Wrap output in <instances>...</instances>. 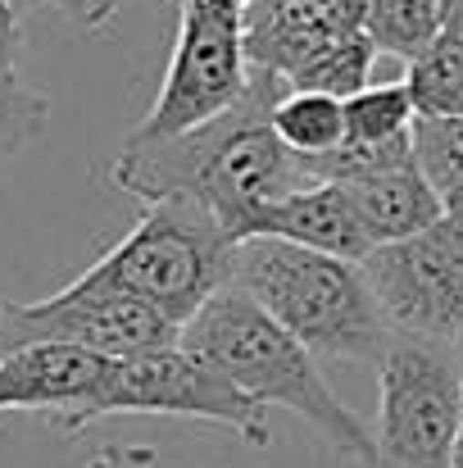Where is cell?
I'll use <instances>...</instances> for the list:
<instances>
[{"mask_svg": "<svg viewBox=\"0 0 463 468\" xmlns=\"http://www.w3.org/2000/svg\"><path fill=\"white\" fill-rule=\"evenodd\" d=\"M455 468H463V423H459V441H455Z\"/></svg>", "mask_w": 463, "mask_h": 468, "instance_id": "cell-26", "label": "cell"}, {"mask_svg": "<svg viewBox=\"0 0 463 468\" xmlns=\"http://www.w3.org/2000/svg\"><path fill=\"white\" fill-rule=\"evenodd\" d=\"M114 414L200 419V423L232 428L250 451H264L268 446V410L259 400H250L214 359H205L200 350H191L182 341L154 346V350L128 355V359H114L105 387L68 423H59V428L68 437H78L87 423L114 419Z\"/></svg>", "mask_w": 463, "mask_h": 468, "instance_id": "cell-5", "label": "cell"}, {"mask_svg": "<svg viewBox=\"0 0 463 468\" xmlns=\"http://www.w3.org/2000/svg\"><path fill=\"white\" fill-rule=\"evenodd\" d=\"M373 59H377V46H373L368 32L359 27V32H345V37L327 41L313 59H305V64L287 78V87H296V91H327V96H336V101H350V96H359L363 87H373V82H368V78H373Z\"/></svg>", "mask_w": 463, "mask_h": 468, "instance_id": "cell-16", "label": "cell"}, {"mask_svg": "<svg viewBox=\"0 0 463 468\" xmlns=\"http://www.w3.org/2000/svg\"><path fill=\"white\" fill-rule=\"evenodd\" d=\"M255 237H282V241L327 250L341 260H363L373 250V241L354 214V200L341 182H305V186L287 191L282 200H273L259 214Z\"/></svg>", "mask_w": 463, "mask_h": 468, "instance_id": "cell-12", "label": "cell"}, {"mask_svg": "<svg viewBox=\"0 0 463 468\" xmlns=\"http://www.w3.org/2000/svg\"><path fill=\"white\" fill-rule=\"evenodd\" d=\"M354 200V214L368 232L373 246L382 241H400V237H414L423 228H432L446 205L437 196V186L427 182V173L414 164H395V168H382V173H368L359 182H341Z\"/></svg>", "mask_w": 463, "mask_h": 468, "instance_id": "cell-13", "label": "cell"}, {"mask_svg": "<svg viewBox=\"0 0 463 468\" xmlns=\"http://www.w3.org/2000/svg\"><path fill=\"white\" fill-rule=\"evenodd\" d=\"M455 359H459V382H463V332H459V341H455Z\"/></svg>", "mask_w": 463, "mask_h": 468, "instance_id": "cell-27", "label": "cell"}, {"mask_svg": "<svg viewBox=\"0 0 463 468\" xmlns=\"http://www.w3.org/2000/svg\"><path fill=\"white\" fill-rule=\"evenodd\" d=\"M114 14H119V0H91V32L105 27Z\"/></svg>", "mask_w": 463, "mask_h": 468, "instance_id": "cell-24", "label": "cell"}, {"mask_svg": "<svg viewBox=\"0 0 463 468\" xmlns=\"http://www.w3.org/2000/svg\"><path fill=\"white\" fill-rule=\"evenodd\" d=\"M363 32L377 46V55L414 64L446 32V0H368Z\"/></svg>", "mask_w": 463, "mask_h": 468, "instance_id": "cell-14", "label": "cell"}, {"mask_svg": "<svg viewBox=\"0 0 463 468\" xmlns=\"http://www.w3.org/2000/svg\"><path fill=\"white\" fill-rule=\"evenodd\" d=\"M159 455H154L151 446H100L87 468H159L154 464Z\"/></svg>", "mask_w": 463, "mask_h": 468, "instance_id": "cell-21", "label": "cell"}, {"mask_svg": "<svg viewBox=\"0 0 463 468\" xmlns=\"http://www.w3.org/2000/svg\"><path fill=\"white\" fill-rule=\"evenodd\" d=\"M418 128V105L409 82H382L363 87L345 101V137L354 142H395Z\"/></svg>", "mask_w": 463, "mask_h": 468, "instance_id": "cell-20", "label": "cell"}, {"mask_svg": "<svg viewBox=\"0 0 463 468\" xmlns=\"http://www.w3.org/2000/svg\"><path fill=\"white\" fill-rule=\"evenodd\" d=\"M50 123V101L18 78L14 50L0 46V168L23 155Z\"/></svg>", "mask_w": 463, "mask_h": 468, "instance_id": "cell-19", "label": "cell"}, {"mask_svg": "<svg viewBox=\"0 0 463 468\" xmlns=\"http://www.w3.org/2000/svg\"><path fill=\"white\" fill-rule=\"evenodd\" d=\"M0 46L18 50V14L9 9V0H0Z\"/></svg>", "mask_w": 463, "mask_h": 468, "instance_id": "cell-23", "label": "cell"}, {"mask_svg": "<svg viewBox=\"0 0 463 468\" xmlns=\"http://www.w3.org/2000/svg\"><path fill=\"white\" fill-rule=\"evenodd\" d=\"M232 287L300 336L318 359L382 364L395 327L377 305L359 260L309 250L282 237H246L232 246Z\"/></svg>", "mask_w": 463, "mask_h": 468, "instance_id": "cell-3", "label": "cell"}, {"mask_svg": "<svg viewBox=\"0 0 463 468\" xmlns=\"http://www.w3.org/2000/svg\"><path fill=\"white\" fill-rule=\"evenodd\" d=\"M9 9H14L18 18L32 14V9H59V14H68L73 23L91 27V0H9Z\"/></svg>", "mask_w": 463, "mask_h": 468, "instance_id": "cell-22", "label": "cell"}, {"mask_svg": "<svg viewBox=\"0 0 463 468\" xmlns=\"http://www.w3.org/2000/svg\"><path fill=\"white\" fill-rule=\"evenodd\" d=\"M463 382L455 346L395 336L377 364V428L368 468H455Z\"/></svg>", "mask_w": 463, "mask_h": 468, "instance_id": "cell-6", "label": "cell"}, {"mask_svg": "<svg viewBox=\"0 0 463 468\" xmlns=\"http://www.w3.org/2000/svg\"><path fill=\"white\" fill-rule=\"evenodd\" d=\"M173 341H182V327L154 305L78 278L46 301H0V359L27 346H82L128 359Z\"/></svg>", "mask_w": 463, "mask_h": 468, "instance_id": "cell-9", "label": "cell"}, {"mask_svg": "<svg viewBox=\"0 0 463 468\" xmlns=\"http://www.w3.org/2000/svg\"><path fill=\"white\" fill-rule=\"evenodd\" d=\"M446 27L463 37V0H446Z\"/></svg>", "mask_w": 463, "mask_h": 468, "instance_id": "cell-25", "label": "cell"}, {"mask_svg": "<svg viewBox=\"0 0 463 468\" xmlns=\"http://www.w3.org/2000/svg\"><path fill=\"white\" fill-rule=\"evenodd\" d=\"M368 0H246V55L255 69L291 78L327 41L363 27Z\"/></svg>", "mask_w": 463, "mask_h": 468, "instance_id": "cell-10", "label": "cell"}, {"mask_svg": "<svg viewBox=\"0 0 463 468\" xmlns=\"http://www.w3.org/2000/svg\"><path fill=\"white\" fill-rule=\"evenodd\" d=\"M110 355L82 346H27L0 359V414H55L68 423L110 378Z\"/></svg>", "mask_w": 463, "mask_h": 468, "instance_id": "cell-11", "label": "cell"}, {"mask_svg": "<svg viewBox=\"0 0 463 468\" xmlns=\"http://www.w3.org/2000/svg\"><path fill=\"white\" fill-rule=\"evenodd\" d=\"M287 78L250 64V91L209 123L159 142H123L110 164V182L137 200L191 196L223 218L232 241L255 237L259 214L287 191L305 186L300 155L278 137L273 105Z\"/></svg>", "mask_w": 463, "mask_h": 468, "instance_id": "cell-1", "label": "cell"}, {"mask_svg": "<svg viewBox=\"0 0 463 468\" xmlns=\"http://www.w3.org/2000/svg\"><path fill=\"white\" fill-rule=\"evenodd\" d=\"M250 91L246 5L241 0H182L173 59L163 69L151 114L128 142H159L218 119Z\"/></svg>", "mask_w": 463, "mask_h": 468, "instance_id": "cell-7", "label": "cell"}, {"mask_svg": "<svg viewBox=\"0 0 463 468\" xmlns=\"http://www.w3.org/2000/svg\"><path fill=\"white\" fill-rule=\"evenodd\" d=\"M414 159L437 186L446 214H463V114L418 119L414 128Z\"/></svg>", "mask_w": 463, "mask_h": 468, "instance_id": "cell-17", "label": "cell"}, {"mask_svg": "<svg viewBox=\"0 0 463 468\" xmlns=\"http://www.w3.org/2000/svg\"><path fill=\"white\" fill-rule=\"evenodd\" d=\"M273 128L300 159L327 155L345 142V101H336L327 91L287 87L282 101L273 105Z\"/></svg>", "mask_w": 463, "mask_h": 468, "instance_id": "cell-15", "label": "cell"}, {"mask_svg": "<svg viewBox=\"0 0 463 468\" xmlns=\"http://www.w3.org/2000/svg\"><path fill=\"white\" fill-rule=\"evenodd\" d=\"M409 91L418 105V119H437V114H455L463 96V37L459 32H441L414 64H409Z\"/></svg>", "mask_w": 463, "mask_h": 468, "instance_id": "cell-18", "label": "cell"}, {"mask_svg": "<svg viewBox=\"0 0 463 468\" xmlns=\"http://www.w3.org/2000/svg\"><path fill=\"white\" fill-rule=\"evenodd\" d=\"M232 246L237 241L214 209L191 196H163L142 209V218L96 264L78 273V282L137 296L186 327L218 287H227Z\"/></svg>", "mask_w": 463, "mask_h": 468, "instance_id": "cell-4", "label": "cell"}, {"mask_svg": "<svg viewBox=\"0 0 463 468\" xmlns=\"http://www.w3.org/2000/svg\"><path fill=\"white\" fill-rule=\"evenodd\" d=\"M455 114H463V96H459V110H455Z\"/></svg>", "mask_w": 463, "mask_h": 468, "instance_id": "cell-28", "label": "cell"}, {"mask_svg": "<svg viewBox=\"0 0 463 468\" xmlns=\"http://www.w3.org/2000/svg\"><path fill=\"white\" fill-rule=\"evenodd\" d=\"M395 336L446 341L463 332V214H441L432 228L382 241L359 260Z\"/></svg>", "mask_w": 463, "mask_h": 468, "instance_id": "cell-8", "label": "cell"}, {"mask_svg": "<svg viewBox=\"0 0 463 468\" xmlns=\"http://www.w3.org/2000/svg\"><path fill=\"white\" fill-rule=\"evenodd\" d=\"M182 346L200 350L205 359H214L250 400H259L264 410H291L300 414L309 428L336 451L350 455L359 464H373V428L336 400V391L327 387L318 355L309 350L300 336H291L264 305H255L241 287H218L205 310L182 327Z\"/></svg>", "mask_w": 463, "mask_h": 468, "instance_id": "cell-2", "label": "cell"}]
</instances>
